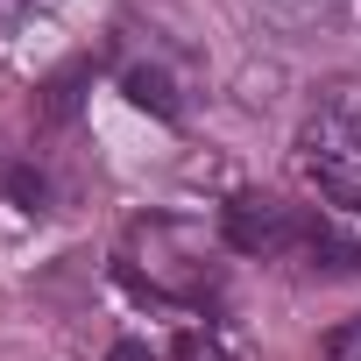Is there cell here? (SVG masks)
I'll return each mask as SVG.
<instances>
[{"label":"cell","instance_id":"3957f363","mask_svg":"<svg viewBox=\"0 0 361 361\" xmlns=\"http://www.w3.org/2000/svg\"><path fill=\"white\" fill-rule=\"evenodd\" d=\"M255 15L276 29V36H340L354 0H255Z\"/></svg>","mask_w":361,"mask_h":361},{"label":"cell","instance_id":"8992f818","mask_svg":"<svg viewBox=\"0 0 361 361\" xmlns=\"http://www.w3.org/2000/svg\"><path fill=\"white\" fill-rule=\"evenodd\" d=\"M78 85H85V64H71V71H64V78L50 85L43 114H50V121H71V114H78Z\"/></svg>","mask_w":361,"mask_h":361},{"label":"cell","instance_id":"52a82bcc","mask_svg":"<svg viewBox=\"0 0 361 361\" xmlns=\"http://www.w3.org/2000/svg\"><path fill=\"white\" fill-rule=\"evenodd\" d=\"M106 361H156V354H149V347H142V340H121V347H114V354H106Z\"/></svg>","mask_w":361,"mask_h":361},{"label":"cell","instance_id":"5b68a950","mask_svg":"<svg viewBox=\"0 0 361 361\" xmlns=\"http://www.w3.org/2000/svg\"><path fill=\"white\" fill-rule=\"evenodd\" d=\"M0 192H8L22 213H43V206H50V185H43V170H29V163H0Z\"/></svg>","mask_w":361,"mask_h":361},{"label":"cell","instance_id":"7a4b0ae2","mask_svg":"<svg viewBox=\"0 0 361 361\" xmlns=\"http://www.w3.org/2000/svg\"><path fill=\"white\" fill-rule=\"evenodd\" d=\"M312 234V213H290L283 199H234L227 206V248L241 255H298Z\"/></svg>","mask_w":361,"mask_h":361},{"label":"cell","instance_id":"277c9868","mask_svg":"<svg viewBox=\"0 0 361 361\" xmlns=\"http://www.w3.org/2000/svg\"><path fill=\"white\" fill-rule=\"evenodd\" d=\"M121 92H128V106H142V114H156V121H177V85H170L156 64H128V71H121Z\"/></svg>","mask_w":361,"mask_h":361},{"label":"cell","instance_id":"6da1fadb","mask_svg":"<svg viewBox=\"0 0 361 361\" xmlns=\"http://www.w3.org/2000/svg\"><path fill=\"white\" fill-rule=\"evenodd\" d=\"M298 149H305V163L326 177V185L347 177V170H361V78H326L312 92Z\"/></svg>","mask_w":361,"mask_h":361}]
</instances>
